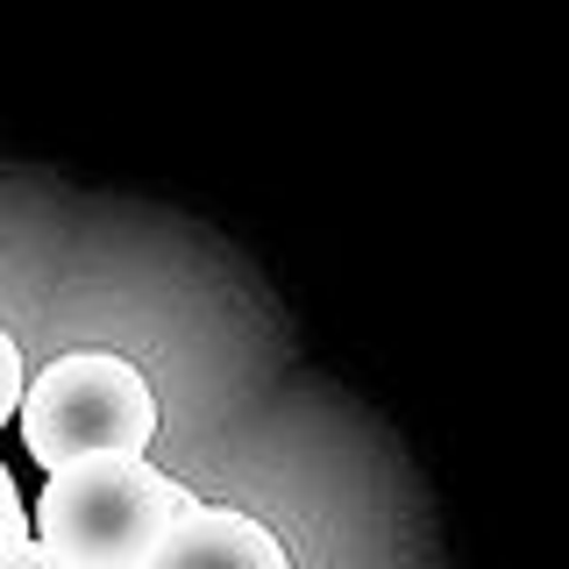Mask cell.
Wrapping results in <instances>:
<instances>
[{"instance_id":"1","label":"cell","mask_w":569,"mask_h":569,"mask_svg":"<svg viewBox=\"0 0 569 569\" xmlns=\"http://www.w3.org/2000/svg\"><path fill=\"white\" fill-rule=\"evenodd\" d=\"M192 506L200 498L150 456L64 462L29 512V541L58 569H142Z\"/></svg>"},{"instance_id":"2","label":"cell","mask_w":569,"mask_h":569,"mask_svg":"<svg viewBox=\"0 0 569 569\" xmlns=\"http://www.w3.org/2000/svg\"><path fill=\"white\" fill-rule=\"evenodd\" d=\"M14 427H22V449L43 470L100 462V456H142L157 441V391L129 356L71 349L22 385Z\"/></svg>"},{"instance_id":"3","label":"cell","mask_w":569,"mask_h":569,"mask_svg":"<svg viewBox=\"0 0 569 569\" xmlns=\"http://www.w3.org/2000/svg\"><path fill=\"white\" fill-rule=\"evenodd\" d=\"M142 569H292L284 541L257 512H236V506H192Z\"/></svg>"},{"instance_id":"4","label":"cell","mask_w":569,"mask_h":569,"mask_svg":"<svg viewBox=\"0 0 569 569\" xmlns=\"http://www.w3.org/2000/svg\"><path fill=\"white\" fill-rule=\"evenodd\" d=\"M22 385H29V370H22V342L0 328V427L14 420V406H22Z\"/></svg>"},{"instance_id":"5","label":"cell","mask_w":569,"mask_h":569,"mask_svg":"<svg viewBox=\"0 0 569 569\" xmlns=\"http://www.w3.org/2000/svg\"><path fill=\"white\" fill-rule=\"evenodd\" d=\"M0 569H58V562H50L36 541H22V548H8V556H0Z\"/></svg>"},{"instance_id":"6","label":"cell","mask_w":569,"mask_h":569,"mask_svg":"<svg viewBox=\"0 0 569 569\" xmlns=\"http://www.w3.org/2000/svg\"><path fill=\"white\" fill-rule=\"evenodd\" d=\"M29 541V512H0V556Z\"/></svg>"},{"instance_id":"7","label":"cell","mask_w":569,"mask_h":569,"mask_svg":"<svg viewBox=\"0 0 569 569\" xmlns=\"http://www.w3.org/2000/svg\"><path fill=\"white\" fill-rule=\"evenodd\" d=\"M0 512H29L22 491H14V477H8V462H0Z\"/></svg>"}]
</instances>
